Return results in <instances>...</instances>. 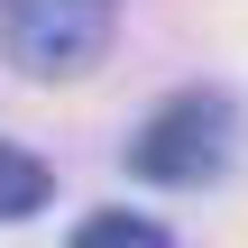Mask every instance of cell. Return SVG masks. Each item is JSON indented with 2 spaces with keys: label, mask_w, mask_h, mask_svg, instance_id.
<instances>
[{
  "label": "cell",
  "mask_w": 248,
  "mask_h": 248,
  "mask_svg": "<svg viewBox=\"0 0 248 248\" xmlns=\"http://www.w3.org/2000/svg\"><path fill=\"white\" fill-rule=\"evenodd\" d=\"M239 156V101L230 92H166L147 110V129L129 138V175L138 184H212Z\"/></svg>",
  "instance_id": "1"
},
{
  "label": "cell",
  "mask_w": 248,
  "mask_h": 248,
  "mask_svg": "<svg viewBox=\"0 0 248 248\" xmlns=\"http://www.w3.org/2000/svg\"><path fill=\"white\" fill-rule=\"evenodd\" d=\"M110 28H120V0H0V55L37 83L92 74L110 55Z\"/></svg>",
  "instance_id": "2"
},
{
  "label": "cell",
  "mask_w": 248,
  "mask_h": 248,
  "mask_svg": "<svg viewBox=\"0 0 248 248\" xmlns=\"http://www.w3.org/2000/svg\"><path fill=\"white\" fill-rule=\"evenodd\" d=\"M46 193H55L46 156H28L18 138H0V221H37V212H46Z\"/></svg>",
  "instance_id": "3"
},
{
  "label": "cell",
  "mask_w": 248,
  "mask_h": 248,
  "mask_svg": "<svg viewBox=\"0 0 248 248\" xmlns=\"http://www.w3.org/2000/svg\"><path fill=\"white\" fill-rule=\"evenodd\" d=\"M74 248H175L147 212H92L83 230H74Z\"/></svg>",
  "instance_id": "4"
}]
</instances>
